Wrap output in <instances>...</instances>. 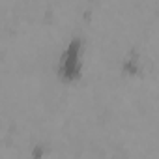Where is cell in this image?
<instances>
[{
  "label": "cell",
  "instance_id": "6da1fadb",
  "mask_svg": "<svg viewBox=\"0 0 159 159\" xmlns=\"http://www.w3.org/2000/svg\"><path fill=\"white\" fill-rule=\"evenodd\" d=\"M81 51H83V39L75 36L66 45L64 52L58 60V77L66 83H73L81 79L83 73V62H81Z\"/></svg>",
  "mask_w": 159,
  "mask_h": 159
},
{
  "label": "cell",
  "instance_id": "7a4b0ae2",
  "mask_svg": "<svg viewBox=\"0 0 159 159\" xmlns=\"http://www.w3.org/2000/svg\"><path fill=\"white\" fill-rule=\"evenodd\" d=\"M122 69H124L125 75H137V73L140 71V60H139V54H137L135 51H131V52L124 58Z\"/></svg>",
  "mask_w": 159,
  "mask_h": 159
},
{
  "label": "cell",
  "instance_id": "3957f363",
  "mask_svg": "<svg viewBox=\"0 0 159 159\" xmlns=\"http://www.w3.org/2000/svg\"><path fill=\"white\" fill-rule=\"evenodd\" d=\"M43 153H45V148H43V144H38V146H34L32 159H41V157H43Z\"/></svg>",
  "mask_w": 159,
  "mask_h": 159
}]
</instances>
